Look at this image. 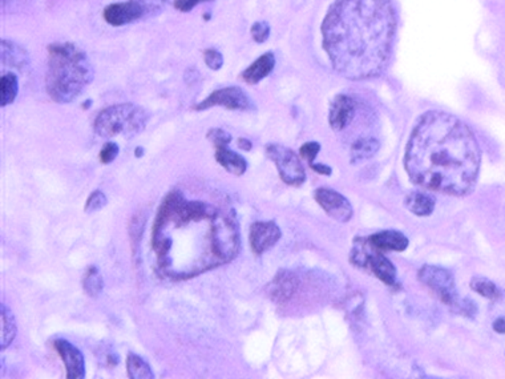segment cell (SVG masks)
<instances>
[{"label":"cell","instance_id":"cb8c5ba5","mask_svg":"<svg viewBox=\"0 0 505 379\" xmlns=\"http://www.w3.org/2000/svg\"><path fill=\"white\" fill-rule=\"evenodd\" d=\"M83 289L90 298H97L104 289L103 275L96 265H90L83 277Z\"/></svg>","mask_w":505,"mask_h":379},{"label":"cell","instance_id":"30bf717a","mask_svg":"<svg viewBox=\"0 0 505 379\" xmlns=\"http://www.w3.org/2000/svg\"><path fill=\"white\" fill-rule=\"evenodd\" d=\"M314 197L317 202L322 206V209L330 217L339 222H348L353 217V206L350 201L342 196L339 192L328 189V188H319L315 191Z\"/></svg>","mask_w":505,"mask_h":379},{"label":"cell","instance_id":"6da1fadb","mask_svg":"<svg viewBox=\"0 0 505 379\" xmlns=\"http://www.w3.org/2000/svg\"><path fill=\"white\" fill-rule=\"evenodd\" d=\"M150 246L159 275L186 281L230 264L241 251V232L229 202L189 197L173 189L152 225Z\"/></svg>","mask_w":505,"mask_h":379},{"label":"cell","instance_id":"e0dca14e","mask_svg":"<svg viewBox=\"0 0 505 379\" xmlns=\"http://www.w3.org/2000/svg\"><path fill=\"white\" fill-rule=\"evenodd\" d=\"M1 63L7 67L23 70L30 66V55L18 43L11 40H1Z\"/></svg>","mask_w":505,"mask_h":379},{"label":"cell","instance_id":"1f68e13d","mask_svg":"<svg viewBox=\"0 0 505 379\" xmlns=\"http://www.w3.org/2000/svg\"><path fill=\"white\" fill-rule=\"evenodd\" d=\"M119 150H120L119 145L116 144L115 142H107L100 150L99 159L103 164L113 163L116 160V157L119 156Z\"/></svg>","mask_w":505,"mask_h":379},{"label":"cell","instance_id":"5b68a950","mask_svg":"<svg viewBox=\"0 0 505 379\" xmlns=\"http://www.w3.org/2000/svg\"><path fill=\"white\" fill-rule=\"evenodd\" d=\"M150 120V113L146 109L132 104H115L99 112L93 128L97 136L112 139L116 136H124L132 139L141 133Z\"/></svg>","mask_w":505,"mask_h":379},{"label":"cell","instance_id":"7402d4cb","mask_svg":"<svg viewBox=\"0 0 505 379\" xmlns=\"http://www.w3.org/2000/svg\"><path fill=\"white\" fill-rule=\"evenodd\" d=\"M379 150V142L374 137H359L355 140L351 149L350 156L353 162H361L373 157Z\"/></svg>","mask_w":505,"mask_h":379},{"label":"cell","instance_id":"603a6c76","mask_svg":"<svg viewBox=\"0 0 505 379\" xmlns=\"http://www.w3.org/2000/svg\"><path fill=\"white\" fill-rule=\"evenodd\" d=\"M19 80L15 73H4L0 79V106L4 108L12 104L18 96Z\"/></svg>","mask_w":505,"mask_h":379},{"label":"cell","instance_id":"836d02e7","mask_svg":"<svg viewBox=\"0 0 505 379\" xmlns=\"http://www.w3.org/2000/svg\"><path fill=\"white\" fill-rule=\"evenodd\" d=\"M456 311L460 313V314H463V315H466V317L473 318L476 315V313H477V307H476L475 302H472L471 300L466 298V300L460 301V305L456 309Z\"/></svg>","mask_w":505,"mask_h":379},{"label":"cell","instance_id":"f1b7e54d","mask_svg":"<svg viewBox=\"0 0 505 379\" xmlns=\"http://www.w3.org/2000/svg\"><path fill=\"white\" fill-rule=\"evenodd\" d=\"M206 139L215 145V148H224L232 143V135L222 128H212L206 133Z\"/></svg>","mask_w":505,"mask_h":379},{"label":"cell","instance_id":"d6986e66","mask_svg":"<svg viewBox=\"0 0 505 379\" xmlns=\"http://www.w3.org/2000/svg\"><path fill=\"white\" fill-rule=\"evenodd\" d=\"M17 337V320L11 309L0 305V349L6 350Z\"/></svg>","mask_w":505,"mask_h":379},{"label":"cell","instance_id":"484cf974","mask_svg":"<svg viewBox=\"0 0 505 379\" xmlns=\"http://www.w3.org/2000/svg\"><path fill=\"white\" fill-rule=\"evenodd\" d=\"M141 11L143 19L159 15L168 4V0H132Z\"/></svg>","mask_w":505,"mask_h":379},{"label":"cell","instance_id":"3957f363","mask_svg":"<svg viewBox=\"0 0 505 379\" xmlns=\"http://www.w3.org/2000/svg\"><path fill=\"white\" fill-rule=\"evenodd\" d=\"M395 27L390 0H335L322 24L324 48L343 77H377L390 61Z\"/></svg>","mask_w":505,"mask_h":379},{"label":"cell","instance_id":"f546056e","mask_svg":"<svg viewBox=\"0 0 505 379\" xmlns=\"http://www.w3.org/2000/svg\"><path fill=\"white\" fill-rule=\"evenodd\" d=\"M253 39L257 43H265L270 37V26L268 21H255L252 26Z\"/></svg>","mask_w":505,"mask_h":379},{"label":"cell","instance_id":"4fadbf2b","mask_svg":"<svg viewBox=\"0 0 505 379\" xmlns=\"http://www.w3.org/2000/svg\"><path fill=\"white\" fill-rule=\"evenodd\" d=\"M103 17L110 26L121 27L143 19V14L140 8L132 0H129L126 3L109 4L108 7H106Z\"/></svg>","mask_w":505,"mask_h":379},{"label":"cell","instance_id":"ffe728a7","mask_svg":"<svg viewBox=\"0 0 505 379\" xmlns=\"http://www.w3.org/2000/svg\"><path fill=\"white\" fill-rule=\"evenodd\" d=\"M406 206L416 216H430L435 209V197L427 192H413L406 199Z\"/></svg>","mask_w":505,"mask_h":379},{"label":"cell","instance_id":"8992f818","mask_svg":"<svg viewBox=\"0 0 505 379\" xmlns=\"http://www.w3.org/2000/svg\"><path fill=\"white\" fill-rule=\"evenodd\" d=\"M351 261L361 268H368L386 285L393 286L397 281V269L394 264L382 251L375 249L368 240L357 241L351 253Z\"/></svg>","mask_w":505,"mask_h":379},{"label":"cell","instance_id":"277c9868","mask_svg":"<svg viewBox=\"0 0 505 379\" xmlns=\"http://www.w3.org/2000/svg\"><path fill=\"white\" fill-rule=\"evenodd\" d=\"M93 67L87 54L70 41L48 46L46 90L57 104L75 101L93 80Z\"/></svg>","mask_w":505,"mask_h":379},{"label":"cell","instance_id":"4316f807","mask_svg":"<svg viewBox=\"0 0 505 379\" xmlns=\"http://www.w3.org/2000/svg\"><path fill=\"white\" fill-rule=\"evenodd\" d=\"M108 204V199L107 196L104 195L103 191L100 189H96L93 191L90 195V197L86 201V205H84V212L86 213H95V212H99L101 209H104Z\"/></svg>","mask_w":505,"mask_h":379},{"label":"cell","instance_id":"d4e9b609","mask_svg":"<svg viewBox=\"0 0 505 379\" xmlns=\"http://www.w3.org/2000/svg\"><path fill=\"white\" fill-rule=\"evenodd\" d=\"M471 289L479 293L480 295L486 297L488 300H497L502 295L499 288L492 281H489L484 277H475L471 281Z\"/></svg>","mask_w":505,"mask_h":379},{"label":"cell","instance_id":"d590c367","mask_svg":"<svg viewBox=\"0 0 505 379\" xmlns=\"http://www.w3.org/2000/svg\"><path fill=\"white\" fill-rule=\"evenodd\" d=\"M119 362H120V358H119V356L115 353V351H109L108 354L106 356V358H104V365L107 366V367H109V369H113L115 366H117L119 365Z\"/></svg>","mask_w":505,"mask_h":379},{"label":"cell","instance_id":"9c48e42d","mask_svg":"<svg viewBox=\"0 0 505 379\" xmlns=\"http://www.w3.org/2000/svg\"><path fill=\"white\" fill-rule=\"evenodd\" d=\"M217 106L232 110H250L254 108V104L245 90L239 87H226L212 92L206 99L196 104L193 109L206 110Z\"/></svg>","mask_w":505,"mask_h":379},{"label":"cell","instance_id":"8fae6325","mask_svg":"<svg viewBox=\"0 0 505 379\" xmlns=\"http://www.w3.org/2000/svg\"><path fill=\"white\" fill-rule=\"evenodd\" d=\"M281 229L274 221H255L249 232V241L255 255H261L271 249L281 238Z\"/></svg>","mask_w":505,"mask_h":379},{"label":"cell","instance_id":"74e56055","mask_svg":"<svg viewBox=\"0 0 505 379\" xmlns=\"http://www.w3.org/2000/svg\"><path fill=\"white\" fill-rule=\"evenodd\" d=\"M493 330H495L496 333L505 334V318H497V320L493 322Z\"/></svg>","mask_w":505,"mask_h":379},{"label":"cell","instance_id":"8d00e7d4","mask_svg":"<svg viewBox=\"0 0 505 379\" xmlns=\"http://www.w3.org/2000/svg\"><path fill=\"white\" fill-rule=\"evenodd\" d=\"M315 172L321 173V175H326V176H330L331 175V168L330 166H326L324 164H311L310 165Z\"/></svg>","mask_w":505,"mask_h":379},{"label":"cell","instance_id":"f35d334b","mask_svg":"<svg viewBox=\"0 0 505 379\" xmlns=\"http://www.w3.org/2000/svg\"><path fill=\"white\" fill-rule=\"evenodd\" d=\"M238 146H239L241 149H244V150H250L253 148V144L250 140L241 137V139H238Z\"/></svg>","mask_w":505,"mask_h":379},{"label":"cell","instance_id":"44dd1931","mask_svg":"<svg viewBox=\"0 0 505 379\" xmlns=\"http://www.w3.org/2000/svg\"><path fill=\"white\" fill-rule=\"evenodd\" d=\"M126 373L130 379L155 378V373L149 363L135 353H129L126 357Z\"/></svg>","mask_w":505,"mask_h":379},{"label":"cell","instance_id":"9a60e30c","mask_svg":"<svg viewBox=\"0 0 505 379\" xmlns=\"http://www.w3.org/2000/svg\"><path fill=\"white\" fill-rule=\"evenodd\" d=\"M367 240L375 249L382 251V252H387V251L403 252L408 246V238L397 231L379 232L375 235H370Z\"/></svg>","mask_w":505,"mask_h":379},{"label":"cell","instance_id":"e575fe53","mask_svg":"<svg viewBox=\"0 0 505 379\" xmlns=\"http://www.w3.org/2000/svg\"><path fill=\"white\" fill-rule=\"evenodd\" d=\"M212 0H175V7L181 12H190L196 6Z\"/></svg>","mask_w":505,"mask_h":379},{"label":"cell","instance_id":"ba28073f","mask_svg":"<svg viewBox=\"0 0 505 379\" xmlns=\"http://www.w3.org/2000/svg\"><path fill=\"white\" fill-rule=\"evenodd\" d=\"M419 280L433 290L442 302L456 310L460 301L455 285V280L450 271L444 268L424 265L419 271Z\"/></svg>","mask_w":505,"mask_h":379},{"label":"cell","instance_id":"ac0fdd59","mask_svg":"<svg viewBox=\"0 0 505 379\" xmlns=\"http://www.w3.org/2000/svg\"><path fill=\"white\" fill-rule=\"evenodd\" d=\"M215 159L226 172L235 176H242L248 169V162L245 157L232 149H228V146L217 148Z\"/></svg>","mask_w":505,"mask_h":379},{"label":"cell","instance_id":"2e32d148","mask_svg":"<svg viewBox=\"0 0 505 379\" xmlns=\"http://www.w3.org/2000/svg\"><path fill=\"white\" fill-rule=\"evenodd\" d=\"M275 67V57L273 52H266L258 57L253 64H250L242 75V80L250 86L258 84L266 76H269Z\"/></svg>","mask_w":505,"mask_h":379},{"label":"cell","instance_id":"ab89813d","mask_svg":"<svg viewBox=\"0 0 505 379\" xmlns=\"http://www.w3.org/2000/svg\"><path fill=\"white\" fill-rule=\"evenodd\" d=\"M144 148H141V146H137L136 149H135V156L137 157V159H141L143 156H144Z\"/></svg>","mask_w":505,"mask_h":379},{"label":"cell","instance_id":"52a82bcc","mask_svg":"<svg viewBox=\"0 0 505 379\" xmlns=\"http://www.w3.org/2000/svg\"><path fill=\"white\" fill-rule=\"evenodd\" d=\"M266 155L275 164L279 177L290 186H301L306 180V172L299 157L288 146L266 145Z\"/></svg>","mask_w":505,"mask_h":379},{"label":"cell","instance_id":"5bb4252c","mask_svg":"<svg viewBox=\"0 0 505 379\" xmlns=\"http://www.w3.org/2000/svg\"><path fill=\"white\" fill-rule=\"evenodd\" d=\"M355 115V103L347 95H338L330 107V126L334 130H342L350 126Z\"/></svg>","mask_w":505,"mask_h":379},{"label":"cell","instance_id":"4dcf8cb0","mask_svg":"<svg viewBox=\"0 0 505 379\" xmlns=\"http://www.w3.org/2000/svg\"><path fill=\"white\" fill-rule=\"evenodd\" d=\"M204 61L205 64L212 70V71H218L222 68L224 66V57L219 51H217L215 48H209L204 51Z\"/></svg>","mask_w":505,"mask_h":379},{"label":"cell","instance_id":"d6a6232c","mask_svg":"<svg viewBox=\"0 0 505 379\" xmlns=\"http://www.w3.org/2000/svg\"><path fill=\"white\" fill-rule=\"evenodd\" d=\"M319 150H321V145L315 143V142H310V143H306V144L301 146L299 153H301V157L304 160H306L307 163L313 164V162L317 159Z\"/></svg>","mask_w":505,"mask_h":379},{"label":"cell","instance_id":"7c38bea8","mask_svg":"<svg viewBox=\"0 0 505 379\" xmlns=\"http://www.w3.org/2000/svg\"><path fill=\"white\" fill-rule=\"evenodd\" d=\"M55 350L61 358L66 366V373L68 379L86 378V361L83 353L64 338H59L54 342Z\"/></svg>","mask_w":505,"mask_h":379},{"label":"cell","instance_id":"60d3db41","mask_svg":"<svg viewBox=\"0 0 505 379\" xmlns=\"http://www.w3.org/2000/svg\"><path fill=\"white\" fill-rule=\"evenodd\" d=\"M90 106H92V100H90V99H88L87 101H84V103H83V108L84 109L90 108Z\"/></svg>","mask_w":505,"mask_h":379},{"label":"cell","instance_id":"83f0119b","mask_svg":"<svg viewBox=\"0 0 505 379\" xmlns=\"http://www.w3.org/2000/svg\"><path fill=\"white\" fill-rule=\"evenodd\" d=\"M145 217L141 215H136L132 217V221L129 224V233H130V240H132V248L133 253H136V248H139V242L141 238V233L144 231Z\"/></svg>","mask_w":505,"mask_h":379},{"label":"cell","instance_id":"7a4b0ae2","mask_svg":"<svg viewBox=\"0 0 505 379\" xmlns=\"http://www.w3.org/2000/svg\"><path fill=\"white\" fill-rule=\"evenodd\" d=\"M480 159V148L468 126L450 113L433 110L414 128L404 166L410 179L428 191L466 196L476 185Z\"/></svg>","mask_w":505,"mask_h":379}]
</instances>
